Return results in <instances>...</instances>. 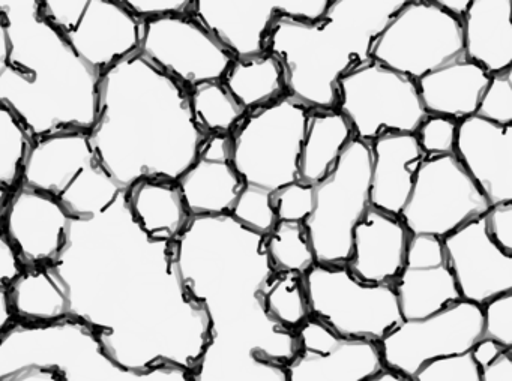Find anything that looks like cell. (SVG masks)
I'll list each match as a JSON object with an SVG mask.
<instances>
[{
  "instance_id": "obj_2",
  "label": "cell",
  "mask_w": 512,
  "mask_h": 381,
  "mask_svg": "<svg viewBox=\"0 0 512 381\" xmlns=\"http://www.w3.org/2000/svg\"><path fill=\"white\" fill-rule=\"evenodd\" d=\"M206 138L188 90L139 50L100 75L89 146L101 170L122 188L140 180L178 182Z\"/></svg>"
},
{
  "instance_id": "obj_21",
  "label": "cell",
  "mask_w": 512,
  "mask_h": 381,
  "mask_svg": "<svg viewBox=\"0 0 512 381\" xmlns=\"http://www.w3.org/2000/svg\"><path fill=\"white\" fill-rule=\"evenodd\" d=\"M454 156L490 207L512 203V125H496L478 116L461 120Z\"/></svg>"
},
{
  "instance_id": "obj_13",
  "label": "cell",
  "mask_w": 512,
  "mask_h": 381,
  "mask_svg": "<svg viewBox=\"0 0 512 381\" xmlns=\"http://www.w3.org/2000/svg\"><path fill=\"white\" fill-rule=\"evenodd\" d=\"M487 198L454 155L422 161L400 219L412 236L443 237L485 215Z\"/></svg>"
},
{
  "instance_id": "obj_33",
  "label": "cell",
  "mask_w": 512,
  "mask_h": 381,
  "mask_svg": "<svg viewBox=\"0 0 512 381\" xmlns=\"http://www.w3.org/2000/svg\"><path fill=\"white\" fill-rule=\"evenodd\" d=\"M191 111L200 131L209 135H232L247 111L233 99L221 81L188 90Z\"/></svg>"
},
{
  "instance_id": "obj_24",
  "label": "cell",
  "mask_w": 512,
  "mask_h": 381,
  "mask_svg": "<svg viewBox=\"0 0 512 381\" xmlns=\"http://www.w3.org/2000/svg\"><path fill=\"white\" fill-rule=\"evenodd\" d=\"M370 206L400 218L427 156L415 134H385L370 144Z\"/></svg>"
},
{
  "instance_id": "obj_46",
  "label": "cell",
  "mask_w": 512,
  "mask_h": 381,
  "mask_svg": "<svg viewBox=\"0 0 512 381\" xmlns=\"http://www.w3.org/2000/svg\"><path fill=\"white\" fill-rule=\"evenodd\" d=\"M0 381H64L61 374L56 369L52 368H32L23 369V371L16 372L10 377L2 378Z\"/></svg>"
},
{
  "instance_id": "obj_42",
  "label": "cell",
  "mask_w": 512,
  "mask_h": 381,
  "mask_svg": "<svg viewBox=\"0 0 512 381\" xmlns=\"http://www.w3.org/2000/svg\"><path fill=\"white\" fill-rule=\"evenodd\" d=\"M121 2L134 17L142 21L188 15L193 5V0H121Z\"/></svg>"
},
{
  "instance_id": "obj_35",
  "label": "cell",
  "mask_w": 512,
  "mask_h": 381,
  "mask_svg": "<svg viewBox=\"0 0 512 381\" xmlns=\"http://www.w3.org/2000/svg\"><path fill=\"white\" fill-rule=\"evenodd\" d=\"M266 252L274 270L304 275L316 264L302 222L277 221L274 230L266 236Z\"/></svg>"
},
{
  "instance_id": "obj_28",
  "label": "cell",
  "mask_w": 512,
  "mask_h": 381,
  "mask_svg": "<svg viewBox=\"0 0 512 381\" xmlns=\"http://www.w3.org/2000/svg\"><path fill=\"white\" fill-rule=\"evenodd\" d=\"M128 203L134 218L154 239L176 242L191 219L176 183L140 180L128 188Z\"/></svg>"
},
{
  "instance_id": "obj_20",
  "label": "cell",
  "mask_w": 512,
  "mask_h": 381,
  "mask_svg": "<svg viewBox=\"0 0 512 381\" xmlns=\"http://www.w3.org/2000/svg\"><path fill=\"white\" fill-rule=\"evenodd\" d=\"M392 287L403 320H421L461 300L437 237H410L403 270Z\"/></svg>"
},
{
  "instance_id": "obj_30",
  "label": "cell",
  "mask_w": 512,
  "mask_h": 381,
  "mask_svg": "<svg viewBox=\"0 0 512 381\" xmlns=\"http://www.w3.org/2000/svg\"><path fill=\"white\" fill-rule=\"evenodd\" d=\"M221 83L247 113L287 95L283 66L269 53L233 60Z\"/></svg>"
},
{
  "instance_id": "obj_45",
  "label": "cell",
  "mask_w": 512,
  "mask_h": 381,
  "mask_svg": "<svg viewBox=\"0 0 512 381\" xmlns=\"http://www.w3.org/2000/svg\"><path fill=\"white\" fill-rule=\"evenodd\" d=\"M481 381H512V350H503L496 359L479 368Z\"/></svg>"
},
{
  "instance_id": "obj_14",
  "label": "cell",
  "mask_w": 512,
  "mask_h": 381,
  "mask_svg": "<svg viewBox=\"0 0 512 381\" xmlns=\"http://www.w3.org/2000/svg\"><path fill=\"white\" fill-rule=\"evenodd\" d=\"M482 339V308L458 300L421 318L403 320L379 344L383 366L412 380L433 360L472 351Z\"/></svg>"
},
{
  "instance_id": "obj_22",
  "label": "cell",
  "mask_w": 512,
  "mask_h": 381,
  "mask_svg": "<svg viewBox=\"0 0 512 381\" xmlns=\"http://www.w3.org/2000/svg\"><path fill=\"white\" fill-rule=\"evenodd\" d=\"M191 216L229 215L244 188L232 161V135H209L176 182Z\"/></svg>"
},
{
  "instance_id": "obj_50",
  "label": "cell",
  "mask_w": 512,
  "mask_h": 381,
  "mask_svg": "<svg viewBox=\"0 0 512 381\" xmlns=\"http://www.w3.org/2000/svg\"><path fill=\"white\" fill-rule=\"evenodd\" d=\"M8 197H10V192L4 191V189L0 188V221H2V215H4Z\"/></svg>"
},
{
  "instance_id": "obj_25",
  "label": "cell",
  "mask_w": 512,
  "mask_h": 381,
  "mask_svg": "<svg viewBox=\"0 0 512 381\" xmlns=\"http://www.w3.org/2000/svg\"><path fill=\"white\" fill-rule=\"evenodd\" d=\"M511 0H472L461 20L464 59L488 74L512 68Z\"/></svg>"
},
{
  "instance_id": "obj_23",
  "label": "cell",
  "mask_w": 512,
  "mask_h": 381,
  "mask_svg": "<svg viewBox=\"0 0 512 381\" xmlns=\"http://www.w3.org/2000/svg\"><path fill=\"white\" fill-rule=\"evenodd\" d=\"M412 234L397 216L370 207L353 231L347 270L365 284L394 285Z\"/></svg>"
},
{
  "instance_id": "obj_51",
  "label": "cell",
  "mask_w": 512,
  "mask_h": 381,
  "mask_svg": "<svg viewBox=\"0 0 512 381\" xmlns=\"http://www.w3.org/2000/svg\"><path fill=\"white\" fill-rule=\"evenodd\" d=\"M5 47V24L2 14H0V59H2V53H4Z\"/></svg>"
},
{
  "instance_id": "obj_16",
  "label": "cell",
  "mask_w": 512,
  "mask_h": 381,
  "mask_svg": "<svg viewBox=\"0 0 512 381\" xmlns=\"http://www.w3.org/2000/svg\"><path fill=\"white\" fill-rule=\"evenodd\" d=\"M139 51L187 90L223 81L235 60L190 15L143 20Z\"/></svg>"
},
{
  "instance_id": "obj_31",
  "label": "cell",
  "mask_w": 512,
  "mask_h": 381,
  "mask_svg": "<svg viewBox=\"0 0 512 381\" xmlns=\"http://www.w3.org/2000/svg\"><path fill=\"white\" fill-rule=\"evenodd\" d=\"M193 381H286L283 363L253 351L206 345L200 362L191 372Z\"/></svg>"
},
{
  "instance_id": "obj_27",
  "label": "cell",
  "mask_w": 512,
  "mask_h": 381,
  "mask_svg": "<svg viewBox=\"0 0 512 381\" xmlns=\"http://www.w3.org/2000/svg\"><path fill=\"white\" fill-rule=\"evenodd\" d=\"M352 140V126L337 108L310 110L299 156V182L317 185L326 179Z\"/></svg>"
},
{
  "instance_id": "obj_36",
  "label": "cell",
  "mask_w": 512,
  "mask_h": 381,
  "mask_svg": "<svg viewBox=\"0 0 512 381\" xmlns=\"http://www.w3.org/2000/svg\"><path fill=\"white\" fill-rule=\"evenodd\" d=\"M271 195L265 189L244 185L229 215L248 230L268 236L277 224Z\"/></svg>"
},
{
  "instance_id": "obj_12",
  "label": "cell",
  "mask_w": 512,
  "mask_h": 381,
  "mask_svg": "<svg viewBox=\"0 0 512 381\" xmlns=\"http://www.w3.org/2000/svg\"><path fill=\"white\" fill-rule=\"evenodd\" d=\"M40 8L74 53L98 74L139 50L143 21L121 0H40Z\"/></svg>"
},
{
  "instance_id": "obj_32",
  "label": "cell",
  "mask_w": 512,
  "mask_h": 381,
  "mask_svg": "<svg viewBox=\"0 0 512 381\" xmlns=\"http://www.w3.org/2000/svg\"><path fill=\"white\" fill-rule=\"evenodd\" d=\"M259 300L272 321L293 333L311 317L302 273L272 270L260 288Z\"/></svg>"
},
{
  "instance_id": "obj_3",
  "label": "cell",
  "mask_w": 512,
  "mask_h": 381,
  "mask_svg": "<svg viewBox=\"0 0 512 381\" xmlns=\"http://www.w3.org/2000/svg\"><path fill=\"white\" fill-rule=\"evenodd\" d=\"M179 273L190 296L209 318V345L253 351L286 363L296 336L272 321L259 300L272 272L266 236L230 215L191 216L176 239Z\"/></svg>"
},
{
  "instance_id": "obj_26",
  "label": "cell",
  "mask_w": 512,
  "mask_h": 381,
  "mask_svg": "<svg viewBox=\"0 0 512 381\" xmlns=\"http://www.w3.org/2000/svg\"><path fill=\"white\" fill-rule=\"evenodd\" d=\"M488 81V72L463 57L419 78L416 86L428 116L461 122L475 116Z\"/></svg>"
},
{
  "instance_id": "obj_49",
  "label": "cell",
  "mask_w": 512,
  "mask_h": 381,
  "mask_svg": "<svg viewBox=\"0 0 512 381\" xmlns=\"http://www.w3.org/2000/svg\"><path fill=\"white\" fill-rule=\"evenodd\" d=\"M365 381H412L410 378L404 377V375L398 374V372L391 371V369H382L377 372L373 377L368 378Z\"/></svg>"
},
{
  "instance_id": "obj_9",
  "label": "cell",
  "mask_w": 512,
  "mask_h": 381,
  "mask_svg": "<svg viewBox=\"0 0 512 381\" xmlns=\"http://www.w3.org/2000/svg\"><path fill=\"white\" fill-rule=\"evenodd\" d=\"M304 284L311 317L341 338L380 342L403 321L392 285L365 284L346 266L314 264Z\"/></svg>"
},
{
  "instance_id": "obj_44",
  "label": "cell",
  "mask_w": 512,
  "mask_h": 381,
  "mask_svg": "<svg viewBox=\"0 0 512 381\" xmlns=\"http://www.w3.org/2000/svg\"><path fill=\"white\" fill-rule=\"evenodd\" d=\"M19 254L11 245L10 240L0 231V288H7L25 272Z\"/></svg>"
},
{
  "instance_id": "obj_5",
  "label": "cell",
  "mask_w": 512,
  "mask_h": 381,
  "mask_svg": "<svg viewBox=\"0 0 512 381\" xmlns=\"http://www.w3.org/2000/svg\"><path fill=\"white\" fill-rule=\"evenodd\" d=\"M406 0H331L316 23L278 18L266 53L283 66L287 95L310 110H334L338 81L371 62V50Z\"/></svg>"
},
{
  "instance_id": "obj_39",
  "label": "cell",
  "mask_w": 512,
  "mask_h": 381,
  "mask_svg": "<svg viewBox=\"0 0 512 381\" xmlns=\"http://www.w3.org/2000/svg\"><path fill=\"white\" fill-rule=\"evenodd\" d=\"M314 185L295 182L278 189L271 195L272 209L277 221L302 222L313 210Z\"/></svg>"
},
{
  "instance_id": "obj_34",
  "label": "cell",
  "mask_w": 512,
  "mask_h": 381,
  "mask_svg": "<svg viewBox=\"0 0 512 381\" xmlns=\"http://www.w3.org/2000/svg\"><path fill=\"white\" fill-rule=\"evenodd\" d=\"M35 141L13 111L0 104V188L13 192L22 183Z\"/></svg>"
},
{
  "instance_id": "obj_41",
  "label": "cell",
  "mask_w": 512,
  "mask_h": 381,
  "mask_svg": "<svg viewBox=\"0 0 512 381\" xmlns=\"http://www.w3.org/2000/svg\"><path fill=\"white\" fill-rule=\"evenodd\" d=\"M457 123L446 117L427 116L415 134L427 158L454 155Z\"/></svg>"
},
{
  "instance_id": "obj_38",
  "label": "cell",
  "mask_w": 512,
  "mask_h": 381,
  "mask_svg": "<svg viewBox=\"0 0 512 381\" xmlns=\"http://www.w3.org/2000/svg\"><path fill=\"white\" fill-rule=\"evenodd\" d=\"M482 308V338L512 350V293L502 294Z\"/></svg>"
},
{
  "instance_id": "obj_40",
  "label": "cell",
  "mask_w": 512,
  "mask_h": 381,
  "mask_svg": "<svg viewBox=\"0 0 512 381\" xmlns=\"http://www.w3.org/2000/svg\"><path fill=\"white\" fill-rule=\"evenodd\" d=\"M412 381H481V378L472 354L466 353L425 363Z\"/></svg>"
},
{
  "instance_id": "obj_1",
  "label": "cell",
  "mask_w": 512,
  "mask_h": 381,
  "mask_svg": "<svg viewBox=\"0 0 512 381\" xmlns=\"http://www.w3.org/2000/svg\"><path fill=\"white\" fill-rule=\"evenodd\" d=\"M22 182L53 195L71 216L52 264L64 285L67 318L89 327L122 368L193 372L208 345V314L185 288L176 242L143 230L128 189L95 161L88 132L35 140Z\"/></svg>"
},
{
  "instance_id": "obj_8",
  "label": "cell",
  "mask_w": 512,
  "mask_h": 381,
  "mask_svg": "<svg viewBox=\"0 0 512 381\" xmlns=\"http://www.w3.org/2000/svg\"><path fill=\"white\" fill-rule=\"evenodd\" d=\"M370 176V144L353 138L334 170L314 185L313 210L304 227L316 264L346 266L353 231L371 207Z\"/></svg>"
},
{
  "instance_id": "obj_4",
  "label": "cell",
  "mask_w": 512,
  "mask_h": 381,
  "mask_svg": "<svg viewBox=\"0 0 512 381\" xmlns=\"http://www.w3.org/2000/svg\"><path fill=\"white\" fill-rule=\"evenodd\" d=\"M5 47L0 104L32 140L89 132L97 117L100 75L41 14L40 0H0Z\"/></svg>"
},
{
  "instance_id": "obj_18",
  "label": "cell",
  "mask_w": 512,
  "mask_h": 381,
  "mask_svg": "<svg viewBox=\"0 0 512 381\" xmlns=\"http://www.w3.org/2000/svg\"><path fill=\"white\" fill-rule=\"evenodd\" d=\"M70 219L53 195L22 182L10 192L0 231L26 269L52 266L64 248Z\"/></svg>"
},
{
  "instance_id": "obj_10",
  "label": "cell",
  "mask_w": 512,
  "mask_h": 381,
  "mask_svg": "<svg viewBox=\"0 0 512 381\" xmlns=\"http://www.w3.org/2000/svg\"><path fill=\"white\" fill-rule=\"evenodd\" d=\"M337 89V110L365 144L385 134H416L428 116L416 81L374 60L344 75Z\"/></svg>"
},
{
  "instance_id": "obj_43",
  "label": "cell",
  "mask_w": 512,
  "mask_h": 381,
  "mask_svg": "<svg viewBox=\"0 0 512 381\" xmlns=\"http://www.w3.org/2000/svg\"><path fill=\"white\" fill-rule=\"evenodd\" d=\"M488 236L506 254H512V203L491 206L485 213Z\"/></svg>"
},
{
  "instance_id": "obj_15",
  "label": "cell",
  "mask_w": 512,
  "mask_h": 381,
  "mask_svg": "<svg viewBox=\"0 0 512 381\" xmlns=\"http://www.w3.org/2000/svg\"><path fill=\"white\" fill-rule=\"evenodd\" d=\"M331 0H193L196 20L235 59L266 53L269 32L278 18L316 23Z\"/></svg>"
},
{
  "instance_id": "obj_29",
  "label": "cell",
  "mask_w": 512,
  "mask_h": 381,
  "mask_svg": "<svg viewBox=\"0 0 512 381\" xmlns=\"http://www.w3.org/2000/svg\"><path fill=\"white\" fill-rule=\"evenodd\" d=\"M7 293L14 321L49 324L67 318L64 285L53 266L26 269Z\"/></svg>"
},
{
  "instance_id": "obj_37",
  "label": "cell",
  "mask_w": 512,
  "mask_h": 381,
  "mask_svg": "<svg viewBox=\"0 0 512 381\" xmlns=\"http://www.w3.org/2000/svg\"><path fill=\"white\" fill-rule=\"evenodd\" d=\"M475 116L496 125H512V68L490 75Z\"/></svg>"
},
{
  "instance_id": "obj_7",
  "label": "cell",
  "mask_w": 512,
  "mask_h": 381,
  "mask_svg": "<svg viewBox=\"0 0 512 381\" xmlns=\"http://www.w3.org/2000/svg\"><path fill=\"white\" fill-rule=\"evenodd\" d=\"M310 108L286 95L250 111L232 134V161L244 185L274 194L299 182V156Z\"/></svg>"
},
{
  "instance_id": "obj_6",
  "label": "cell",
  "mask_w": 512,
  "mask_h": 381,
  "mask_svg": "<svg viewBox=\"0 0 512 381\" xmlns=\"http://www.w3.org/2000/svg\"><path fill=\"white\" fill-rule=\"evenodd\" d=\"M32 366L56 369L64 381H193L190 371L173 365L122 368L89 327L71 318L49 324L13 321L0 335V380Z\"/></svg>"
},
{
  "instance_id": "obj_47",
  "label": "cell",
  "mask_w": 512,
  "mask_h": 381,
  "mask_svg": "<svg viewBox=\"0 0 512 381\" xmlns=\"http://www.w3.org/2000/svg\"><path fill=\"white\" fill-rule=\"evenodd\" d=\"M502 351L503 348L500 347L499 344H496V342L482 338L476 342L475 347L472 348L470 354H472L473 360H475L478 368H482V366L490 363L491 360L496 359Z\"/></svg>"
},
{
  "instance_id": "obj_17",
  "label": "cell",
  "mask_w": 512,
  "mask_h": 381,
  "mask_svg": "<svg viewBox=\"0 0 512 381\" xmlns=\"http://www.w3.org/2000/svg\"><path fill=\"white\" fill-rule=\"evenodd\" d=\"M295 336V354L284 363L286 381H365L385 369L377 342L341 338L316 318Z\"/></svg>"
},
{
  "instance_id": "obj_48",
  "label": "cell",
  "mask_w": 512,
  "mask_h": 381,
  "mask_svg": "<svg viewBox=\"0 0 512 381\" xmlns=\"http://www.w3.org/2000/svg\"><path fill=\"white\" fill-rule=\"evenodd\" d=\"M472 0H437V5L457 20H463Z\"/></svg>"
},
{
  "instance_id": "obj_19",
  "label": "cell",
  "mask_w": 512,
  "mask_h": 381,
  "mask_svg": "<svg viewBox=\"0 0 512 381\" xmlns=\"http://www.w3.org/2000/svg\"><path fill=\"white\" fill-rule=\"evenodd\" d=\"M442 245L461 300L484 306L512 293V254L488 236L485 215L443 237Z\"/></svg>"
},
{
  "instance_id": "obj_11",
  "label": "cell",
  "mask_w": 512,
  "mask_h": 381,
  "mask_svg": "<svg viewBox=\"0 0 512 381\" xmlns=\"http://www.w3.org/2000/svg\"><path fill=\"white\" fill-rule=\"evenodd\" d=\"M463 57L461 21L425 0L404 3L371 50V60L415 81Z\"/></svg>"
}]
</instances>
